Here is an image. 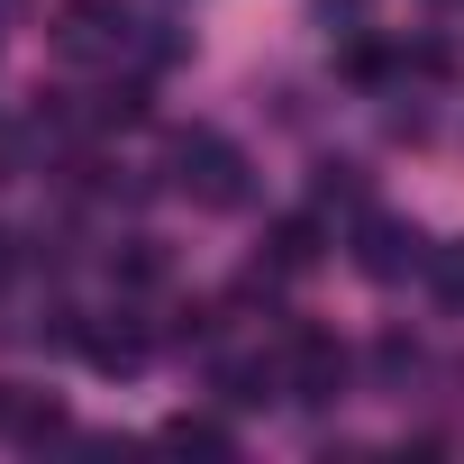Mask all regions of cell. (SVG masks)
Wrapping results in <instances>:
<instances>
[{"instance_id":"6da1fadb","label":"cell","mask_w":464,"mask_h":464,"mask_svg":"<svg viewBox=\"0 0 464 464\" xmlns=\"http://www.w3.org/2000/svg\"><path fill=\"white\" fill-rule=\"evenodd\" d=\"M173 164H182V191H191L200 209H237V200H246V155L227 146V137H209V128L173 137Z\"/></svg>"},{"instance_id":"7a4b0ae2","label":"cell","mask_w":464,"mask_h":464,"mask_svg":"<svg viewBox=\"0 0 464 464\" xmlns=\"http://www.w3.org/2000/svg\"><path fill=\"white\" fill-rule=\"evenodd\" d=\"M355 265H364L373 283H401V274L428 265V237H419V227H401V218H382V209H364V227H355Z\"/></svg>"},{"instance_id":"3957f363","label":"cell","mask_w":464,"mask_h":464,"mask_svg":"<svg viewBox=\"0 0 464 464\" xmlns=\"http://www.w3.org/2000/svg\"><path fill=\"white\" fill-rule=\"evenodd\" d=\"M337 392H346V346H337V337H319V328H301V337H292V401L328 410Z\"/></svg>"},{"instance_id":"277c9868","label":"cell","mask_w":464,"mask_h":464,"mask_svg":"<svg viewBox=\"0 0 464 464\" xmlns=\"http://www.w3.org/2000/svg\"><path fill=\"white\" fill-rule=\"evenodd\" d=\"M128 37V10H119V0H64V10H55V46L64 55H110Z\"/></svg>"},{"instance_id":"5b68a950","label":"cell","mask_w":464,"mask_h":464,"mask_svg":"<svg viewBox=\"0 0 464 464\" xmlns=\"http://www.w3.org/2000/svg\"><path fill=\"white\" fill-rule=\"evenodd\" d=\"M73 346H82L101 373H137V364H146V328H128V319H119V328H110V319H101V328H73Z\"/></svg>"},{"instance_id":"8992f818","label":"cell","mask_w":464,"mask_h":464,"mask_svg":"<svg viewBox=\"0 0 464 464\" xmlns=\"http://www.w3.org/2000/svg\"><path fill=\"white\" fill-rule=\"evenodd\" d=\"M319 246H328V227H319V218H274L265 265H274V274H310V265H319Z\"/></svg>"},{"instance_id":"52a82bcc","label":"cell","mask_w":464,"mask_h":464,"mask_svg":"<svg viewBox=\"0 0 464 464\" xmlns=\"http://www.w3.org/2000/svg\"><path fill=\"white\" fill-rule=\"evenodd\" d=\"M0 428H19V437H55V428H64V410H55V401H37V392H0Z\"/></svg>"},{"instance_id":"ba28073f","label":"cell","mask_w":464,"mask_h":464,"mask_svg":"<svg viewBox=\"0 0 464 464\" xmlns=\"http://www.w3.org/2000/svg\"><path fill=\"white\" fill-rule=\"evenodd\" d=\"M218 401H227V410L274 401V364H218Z\"/></svg>"},{"instance_id":"9c48e42d","label":"cell","mask_w":464,"mask_h":464,"mask_svg":"<svg viewBox=\"0 0 464 464\" xmlns=\"http://www.w3.org/2000/svg\"><path fill=\"white\" fill-rule=\"evenodd\" d=\"M164 446H182V455H227L237 437H227L218 419H173V428H164Z\"/></svg>"},{"instance_id":"30bf717a","label":"cell","mask_w":464,"mask_h":464,"mask_svg":"<svg viewBox=\"0 0 464 464\" xmlns=\"http://www.w3.org/2000/svg\"><path fill=\"white\" fill-rule=\"evenodd\" d=\"M137 119H146V92H137V82H119V92L92 101V128H137Z\"/></svg>"},{"instance_id":"8fae6325","label":"cell","mask_w":464,"mask_h":464,"mask_svg":"<svg viewBox=\"0 0 464 464\" xmlns=\"http://www.w3.org/2000/svg\"><path fill=\"white\" fill-rule=\"evenodd\" d=\"M337 64H346V82H382V73H392L401 55H392V46H373V37H355V46H346Z\"/></svg>"},{"instance_id":"7c38bea8","label":"cell","mask_w":464,"mask_h":464,"mask_svg":"<svg viewBox=\"0 0 464 464\" xmlns=\"http://www.w3.org/2000/svg\"><path fill=\"white\" fill-rule=\"evenodd\" d=\"M319 200H346V209H364V164H319V182H310Z\"/></svg>"},{"instance_id":"4fadbf2b","label":"cell","mask_w":464,"mask_h":464,"mask_svg":"<svg viewBox=\"0 0 464 464\" xmlns=\"http://www.w3.org/2000/svg\"><path fill=\"white\" fill-rule=\"evenodd\" d=\"M119 283H164V246H155V237H128V256H119Z\"/></svg>"},{"instance_id":"5bb4252c","label":"cell","mask_w":464,"mask_h":464,"mask_svg":"<svg viewBox=\"0 0 464 464\" xmlns=\"http://www.w3.org/2000/svg\"><path fill=\"white\" fill-rule=\"evenodd\" d=\"M428 283L446 301H464V246H428Z\"/></svg>"},{"instance_id":"9a60e30c","label":"cell","mask_w":464,"mask_h":464,"mask_svg":"<svg viewBox=\"0 0 464 464\" xmlns=\"http://www.w3.org/2000/svg\"><path fill=\"white\" fill-rule=\"evenodd\" d=\"M401 64H410V73H428V82H446V73H455V55H446V46H437V37H419V46H410V55H401Z\"/></svg>"},{"instance_id":"2e32d148","label":"cell","mask_w":464,"mask_h":464,"mask_svg":"<svg viewBox=\"0 0 464 464\" xmlns=\"http://www.w3.org/2000/svg\"><path fill=\"white\" fill-rule=\"evenodd\" d=\"M373 364H382V373H410V364H419V346H410V337H382V346H373Z\"/></svg>"},{"instance_id":"e0dca14e","label":"cell","mask_w":464,"mask_h":464,"mask_svg":"<svg viewBox=\"0 0 464 464\" xmlns=\"http://www.w3.org/2000/svg\"><path fill=\"white\" fill-rule=\"evenodd\" d=\"M319 10H328V19H346V28H355V19H364V10H373V0H319Z\"/></svg>"},{"instance_id":"ac0fdd59","label":"cell","mask_w":464,"mask_h":464,"mask_svg":"<svg viewBox=\"0 0 464 464\" xmlns=\"http://www.w3.org/2000/svg\"><path fill=\"white\" fill-rule=\"evenodd\" d=\"M0 265H10V237H0Z\"/></svg>"}]
</instances>
